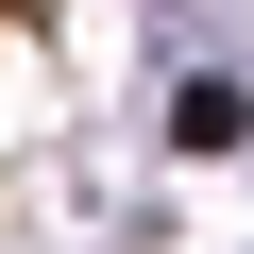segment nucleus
Segmentation results:
<instances>
[{"label": "nucleus", "mask_w": 254, "mask_h": 254, "mask_svg": "<svg viewBox=\"0 0 254 254\" xmlns=\"http://www.w3.org/2000/svg\"><path fill=\"white\" fill-rule=\"evenodd\" d=\"M170 136H187V153H237L254 119H237V85H187V102H170Z\"/></svg>", "instance_id": "nucleus-1"}]
</instances>
